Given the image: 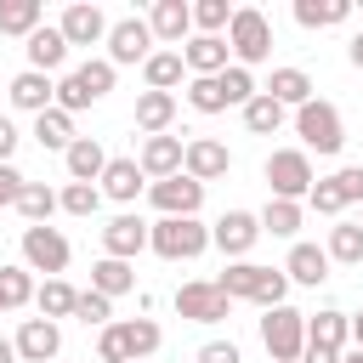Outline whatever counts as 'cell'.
I'll return each mask as SVG.
<instances>
[{
	"instance_id": "f35d334b",
	"label": "cell",
	"mask_w": 363,
	"mask_h": 363,
	"mask_svg": "<svg viewBox=\"0 0 363 363\" xmlns=\"http://www.w3.org/2000/svg\"><path fill=\"white\" fill-rule=\"evenodd\" d=\"M187 108H193V113H227L221 74H210V79H187Z\"/></svg>"
},
{
	"instance_id": "f1b7e54d",
	"label": "cell",
	"mask_w": 363,
	"mask_h": 363,
	"mask_svg": "<svg viewBox=\"0 0 363 363\" xmlns=\"http://www.w3.org/2000/svg\"><path fill=\"white\" fill-rule=\"evenodd\" d=\"M91 289H96V295H108V301L130 295V289H136V272H130V261H113V255H102V261L91 267Z\"/></svg>"
},
{
	"instance_id": "816d5d0a",
	"label": "cell",
	"mask_w": 363,
	"mask_h": 363,
	"mask_svg": "<svg viewBox=\"0 0 363 363\" xmlns=\"http://www.w3.org/2000/svg\"><path fill=\"white\" fill-rule=\"evenodd\" d=\"M346 57H352V68L363 74V34H352V45H346Z\"/></svg>"
},
{
	"instance_id": "8d00e7d4",
	"label": "cell",
	"mask_w": 363,
	"mask_h": 363,
	"mask_svg": "<svg viewBox=\"0 0 363 363\" xmlns=\"http://www.w3.org/2000/svg\"><path fill=\"white\" fill-rule=\"evenodd\" d=\"M17 210H23V221H28V227H45V221L57 216V193H51L45 182H28V187H23V199H17Z\"/></svg>"
},
{
	"instance_id": "30bf717a",
	"label": "cell",
	"mask_w": 363,
	"mask_h": 363,
	"mask_svg": "<svg viewBox=\"0 0 363 363\" xmlns=\"http://www.w3.org/2000/svg\"><path fill=\"white\" fill-rule=\"evenodd\" d=\"M176 312H182L187 323H221V318L233 312V301H227L210 278H193V284L176 289Z\"/></svg>"
},
{
	"instance_id": "e0dca14e",
	"label": "cell",
	"mask_w": 363,
	"mask_h": 363,
	"mask_svg": "<svg viewBox=\"0 0 363 363\" xmlns=\"http://www.w3.org/2000/svg\"><path fill=\"white\" fill-rule=\"evenodd\" d=\"M23 51H28V68H34V74H57V68L68 62V40H62L57 23H40V28L28 34Z\"/></svg>"
},
{
	"instance_id": "d6a6232c",
	"label": "cell",
	"mask_w": 363,
	"mask_h": 363,
	"mask_svg": "<svg viewBox=\"0 0 363 363\" xmlns=\"http://www.w3.org/2000/svg\"><path fill=\"white\" fill-rule=\"evenodd\" d=\"M74 301H79V289L74 284H62V278H45L40 289H34V306H40V318H74Z\"/></svg>"
},
{
	"instance_id": "5b68a950",
	"label": "cell",
	"mask_w": 363,
	"mask_h": 363,
	"mask_svg": "<svg viewBox=\"0 0 363 363\" xmlns=\"http://www.w3.org/2000/svg\"><path fill=\"white\" fill-rule=\"evenodd\" d=\"M295 136L306 142V147H318V153H340V142H346V125H340V108L335 102H301L295 108Z\"/></svg>"
},
{
	"instance_id": "4316f807",
	"label": "cell",
	"mask_w": 363,
	"mask_h": 363,
	"mask_svg": "<svg viewBox=\"0 0 363 363\" xmlns=\"http://www.w3.org/2000/svg\"><path fill=\"white\" fill-rule=\"evenodd\" d=\"M267 96H272L278 108H301V102H312V74H306V68H272Z\"/></svg>"
},
{
	"instance_id": "b9f144b4",
	"label": "cell",
	"mask_w": 363,
	"mask_h": 363,
	"mask_svg": "<svg viewBox=\"0 0 363 363\" xmlns=\"http://www.w3.org/2000/svg\"><path fill=\"white\" fill-rule=\"evenodd\" d=\"M233 23V6L227 0H193V28L199 34H221Z\"/></svg>"
},
{
	"instance_id": "6da1fadb",
	"label": "cell",
	"mask_w": 363,
	"mask_h": 363,
	"mask_svg": "<svg viewBox=\"0 0 363 363\" xmlns=\"http://www.w3.org/2000/svg\"><path fill=\"white\" fill-rule=\"evenodd\" d=\"M210 284L227 301H255V306H284V295H289L284 267H261V261H227V272Z\"/></svg>"
},
{
	"instance_id": "d6986e66",
	"label": "cell",
	"mask_w": 363,
	"mask_h": 363,
	"mask_svg": "<svg viewBox=\"0 0 363 363\" xmlns=\"http://www.w3.org/2000/svg\"><path fill=\"white\" fill-rule=\"evenodd\" d=\"M182 147H187L182 136H147V142H142V159H136V164H142V176H147V182L182 176Z\"/></svg>"
},
{
	"instance_id": "f6af8a7d",
	"label": "cell",
	"mask_w": 363,
	"mask_h": 363,
	"mask_svg": "<svg viewBox=\"0 0 363 363\" xmlns=\"http://www.w3.org/2000/svg\"><path fill=\"white\" fill-rule=\"evenodd\" d=\"M329 187L340 193V204H363V164H346L329 176Z\"/></svg>"
},
{
	"instance_id": "11a10c76",
	"label": "cell",
	"mask_w": 363,
	"mask_h": 363,
	"mask_svg": "<svg viewBox=\"0 0 363 363\" xmlns=\"http://www.w3.org/2000/svg\"><path fill=\"white\" fill-rule=\"evenodd\" d=\"M340 363H363V352H340Z\"/></svg>"
},
{
	"instance_id": "60d3db41",
	"label": "cell",
	"mask_w": 363,
	"mask_h": 363,
	"mask_svg": "<svg viewBox=\"0 0 363 363\" xmlns=\"http://www.w3.org/2000/svg\"><path fill=\"white\" fill-rule=\"evenodd\" d=\"M96 204H102V187L96 182H68L57 193V210H68V216H96Z\"/></svg>"
},
{
	"instance_id": "bcb514c9",
	"label": "cell",
	"mask_w": 363,
	"mask_h": 363,
	"mask_svg": "<svg viewBox=\"0 0 363 363\" xmlns=\"http://www.w3.org/2000/svg\"><path fill=\"white\" fill-rule=\"evenodd\" d=\"M96 363H130V352H125V340H119V323H108V329L96 335Z\"/></svg>"
},
{
	"instance_id": "44dd1931",
	"label": "cell",
	"mask_w": 363,
	"mask_h": 363,
	"mask_svg": "<svg viewBox=\"0 0 363 363\" xmlns=\"http://www.w3.org/2000/svg\"><path fill=\"white\" fill-rule=\"evenodd\" d=\"M96 182H102V199L130 204V199L142 193V182H147V176H142V164H136V159H108V170H102Z\"/></svg>"
},
{
	"instance_id": "ac0fdd59",
	"label": "cell",
	"mask_w": 363,
	"mask_h": 363,
	"mask_svg": "<svg viewBox=\"0 0 363 363\" xmlns=\"http://www.w3.org/2000/svg\"><path fill=\"white\" fill-rule=\"evenodd\" d=\"M182 68H187L193 79L221 74V68H227V40H221V34H193V40L182 45Z\"/></svg>"
},
{
	"instance_id": "ab89813d",
	"label": "cell",
	"mask_w": 363,
	"mask_h": 363,
	"mask_svg": "<svg viewBox=\"0 0 363 363\" xmlns=\"http://www.w3.org/2000/svg\"><path fill=\"white\" fill-rule=\"evenodd\" d=\"M74 79H79V91H85L91 102H102V96L113 91V62H108V57H96V62H79V68H74Z\"/></svg>"
},
{
	"instance_id": "7dc6e473",
	"label": "cell",
	"mask_w": 363,
	"mask_h": 363,
	"mask_svg": "<svg viewBox=\"0 0 363 363\" xmlns=\"http://www.w3.org/2000/svg\"><path fill=\"white\" fill-rule=\"evenodd\" d=\"M23 187H28V176H23L17 164H0V210H17Z\"/></svg>"
},
{
	"instance_id": "7402d4cb",
	"label": "cell",
	"mask_w": 363,
	"mask_h": 363,
	"mask_svg": "<svg viewBox=\"0 0 363 363\" xmlns=\"http://www.w3.org/2000/svg\"><path fill=\"white\" fill-rule=\"evenodd\" d=\"M346 340H352V318H346V312L323 306L318 318H306V346H323V352H346Z\"/></svg>"
},
{
	"instance_id": "db71d44e",
	"label": "cell",
	"mask_w": 363,
	"mask_h": 363,
	"mask_svg": "<svg viewBox=\"0 0 363 363\" xmlns=\"http://www.w3.org/2000/svg\"><path fill=\"white\" fill-rule=\"evenodd\" d=\"M352 340H357V352H363V312L352 318Z\"/></svg>"
},
{
	"instance_id": "52a82bcc",
	"label": "cell",
	"mask_w": 363,
	"mask_h": 363,
	"mask_svg": "<svg viewBox=\"0 0 363 363\" xmlns=\"http://www.w3.org/2000/svg\"><path fill=\"white\" fill-rule=\"evenodd\" d=\"M68 238L57 233V227H23V261H28V272H45V278H62V267H68Z\"/></svg>"
},
{
	"instance_id": "5bb4252c",
	"label": "cell",
	"mask_w": 363,
	"mask_h": 363,
	"mask_svg": "<svg viewBox=\"0 0 363 363\" xmlns=\"http://www.w3.org/2000/svg\"><path fill=\"white\" fill-rule=\"evenodd\" d=\"M147 28H153L159 45H182V40L193 34V6H187V0H153Z\"/></svg>"
},
{
	"instance_id": "9f6ffc18",
	"label": "cell",
	"mask_w": 363,
	"mask_h": 363,
	"mask_svg": "<svg viewBox=\"0 0 363 363\" xmlns=\"http://www.w3.org/2000/svg\"><path fill=\"white\" fill-rule=\"evenodd\" d=\"M357 227H363V221H357Z\"/></svg>"
},
{
	"instance_id": "1f68e13d",
	"label": "cell",
	"mask_w": 363,
	"mask_h": 363,
	"mask_svg": "<svg viewBox=\"0 0 363 363\" xmlns=\"http://www.w3.org/2000/svg\"><path fill=\"white\" fill-rule=\"evenodd\" d=\"M182 51H153L147 62H142V79H147V91H170L176 96V85H182Z\"/></svg>"
},
{
	"instance_id": "e575fe53",
	"label": "cell",
	"mask_w": 363,
	"mask_h": 363,
	"mask_svg": "<svg viewBox=\"0 0 363 363\" xmlns=\"http://www.w3.org/2000/svg\"><path fill=\"white\" fill-rule=\"evenodd\" d=\"M238 113H244V130H250V136H272V130L284 125V108H278L267 91H255V96H250Z\"/></svg>"
},
{
	"instance_id": "603a6c76",
	"label": "cell",
	"mask_w": 363,
	"mask_h": 363,
	"mask_svg": "<svg viewBox=\"0 0 363 363\" xmlns=\"http://www.w3.org/2000/svg\"><path fill=\"white\" fill-rule=\"evenodd\" d=\"M170 119H176V96L170 91H142L136 96V130L142 136H164Z\"/></svg>"
},
{
	"instance_id": "8fae6325",
	"label": "cell",
	"mask_w": 363,
	"mask_h": 363,
	"mask_svg": "<svg viewBox=\"0 0 363 363\" xmlns=\"http://www.w3.org/2000/svg\"><path fill=\"white\" fill-rule=\"evenodd\" d=\"M227 170H233L227 142H216V136H193V142L182 147V176H193V182H216V176H227Z\"/></svg>"
},
{
	"instance_id": "f907efd6",
	"label": "cell",
	"mask_w": 363,
	"mask_h": 363,
	"mask_svg": "<svg viewBox=\"0 0 363 363\" xmlns=\"http://www.w3.org/2000/svg\"><path fill=\"white\" fill-rule=\"evenodd\" d=\"M301 363H340V352H323V346H306Z\"/></svg>"
},
{
	"instance_id": "74e56055",
	"label": "cell",
	"mask_w": 363,
	"mask_h": 363,
	"mask_svg": "<svg viewBox=\"0 0 363 363\" xmlns=\"http://www.w3.org/2000/svg\"><path fill=\"white\" fill-rule=\"evenodd\" d=\"M34 301V278L28 267H0V312H17Z\"/></svg>"
},
{
	"instance_id": "f5cc1de1",
	"label": "cell",
	"mask_w": 363,
	"mask_h": 363,
	"mask_svg": "<svg viewBox=\"0 0 363 363\" xmlns=\"http://www.w3.org/2000/svg\"><path fill=\"white\" fill-rule=\"evenodd\" d=\"M0 363H17V346L11 340H0Z\"/></svg>"
},
{
	"instance_id": "d590c367",
	"label": "cell",
	"mask_w": 363,
	"mask_h": 363,
	"mask_svg": "<svg viewBox=\"0 0 363 363\" xmlns=\"http://www.w3.org/2000/svg\"><path fill=\"white\" fill-rule=\"evenodd\" d=\"M301 216H306L301 204H289V199H267V210H261L255 221H261V233H272V238H295V233H301Z\"/></svg>"
},
{
	"instance_id": "7c38bea8",
	"label": "cell",
	"mask_w": 363,
	"mask_h": 363,
	"mask_svg": "<svg viewBox=\"0 0 363 363\" xmlns=\"http://www.w3.org/2000/svg\"><path fill=\"white\" fill-rule=\"evenodd\" d=\"M147 199H153L159 216H199V204H204V182H193V176H164V182L147 187Z\"/></svg>"
},
{
	"instance_id": "8992f818",
	"label": "cell",
	"mask_w": 363,
	"mask_h": 363,
	"mask_svg": "<svg viewBox=\"0 0 363 363\" xmlns=\"http://www.w3.org/2000/svg\"><path fill=\"white\" fill-rule=\"evenodd\" d=\"M312 159H306V147H278L272 159H267V187H272V199H289V204H301L306 193H312Z\"/></svg>"
},
{
	"instance_id": "4dcf8cb0",
	"label": "cell",
	"mask_w": 363,
	"mask_h": 363,
	"mask_svg": "<svg viewBox=\"0 0 363 363\" xmlns=\"http://www.w3.org/2000/svg\"><path fill=\"white\" fill-rule=\"evenodd\" d=\"M323 255H329V261H340V267H363V227H357V221H335V227H329Z\"/></svg>"
},
{
	"instance_id": "836d02e7",
	"label": "cell",
	"mask_w": 363,
	"mask_h": 363,
	"mask_svg": "<svg viewBox=\"0 0 363 363\" xmlns=\"http://www.w3.org/2000/svg\"><path fill=\"white\" fill-rule=\"evenodd\" d=\"M346 17H352L346 0H295V23H301V28H335V23H346Z\"/></svg>"
},
{
	"instance_id": "277c9868",
	"label": "cell",
	"mask_w": 363,
	"mask_h": 363,
	"mask_svg": "<svg viewBox=\"0 0 363 363\" xmlns=\"http://www.w3.org/2000/svg\"><path fill=\"white\" fill-rule=\"evenodd\" d=\"M261 346H267L272 363H301V352H306V312H295V306H267V318H261Z\"/></svg>"
},
{
	"instance_id": "7a4b0ae2",
	"label": "cell",
	"mask_w": 363,
	"mask_h": 363,
	"mask_svg": "<svg viewBox=\"0 0 363 363\" xmlns=\"http://www.w3.org/2000/svg\"><path fill=\"white\" fill-rule=\"evenodd\" d=\"M147 250H153L159 261H193V255L210 250V227H204L199 216H159V221L147 227Z\"/></svg>"
},
{
	"instance_id": "9a60e30c",
	"label": "cell",
	"mask_w": 363,
	"mask_h": 363,
	"mask_svg": "<svg viewBox=\"0 0 363 363\" xmlns=\"http://www.w3.org/2000/svg\"><path fill=\"white\" fill-rule=\"evenodd\" d=\"M57 28H62L68 45H96V40H108V17H102V6H91V0L68 6V11L57 17Z\"/></svg>"
},
{
	"instance_id": "4fadbf2b",
	"label": "cell",
	"mask_w": 363,
	"mask_h": 363,
	"mask_svg": "<svg viewBox=\"0 0 363 363\" xmlns=\"http://www.w3.org/2000/svg\"><path fill=\"white\" fill-rule=\"evenodd\" d=\"M17 357L23 363H51L57 352H62V329L51 323V318H23V329H17Z\"/></svg>"
},
{
	"instance_id": "ffe728a7",
	"label": "cell",
	"mask_w": 363,
	"mask_h": 363,
	"mask_svg": "<svg viewBox=\"0 0 363 363\" xmlns=\"http://www.w3.org/2000/svg\"><path fill=\"white\" fill-rule=\"evenodd\" d=\"M51 102H57V79H51V74L23 68V74L11 79V108H23V113H45Z\"/></svg>"
},
{
	"instance_id": "681fc988",
	"label": "cell",
	"mask_w": 363,
	"mask_h": 363,
	"mask_svg": "<svg viewBox=\"0 0 363 363\" xmlns=\"http://www.w3.org/2000/svg\"><path fill=\"white\" fill-rule=\"evenodd\" d=\"M11 153H17V125L0 113V164H11Z\"/></svg>"
},
{
	"instance_id": "f546056e",
	"label": "cell",
	"mask_w": 363,
	"mask_h": 363,
	"mask_svg": "<svg viewBox=\"0 0 363 363\" xmlns=\"http://www.w3.org/2000/svg\"><path fill=\"white\" fill-rule=\"evenodd\" d=\"M40 23H45V6H40V0H0V34L28 40Z\"/></svg>"
},
{
	"instance_id": "3957f363",
	"label": "cell",
	"mask_w": 363,
	"mask_h": 363,
	"mask_svg": "<svg viewBox=\"0 0 363 363\" xmlns=\"http://www.w3.org/2000/svg\"><path fill=\"white\" fill-rule=\"evenodd\" d=\"M227 51L238 57V68H255L272 57V23L267 11L255 6H233V23H227Z\"/></svg>"
},
{
	"instance_id": "ee69618b",
	"label": "cell",
	"mask_w": 363,
	"mask_h": 363,
	"mask_svg": "<svg viewBox=\"0 0 363 363\" xmlns=\"http://www.w3.org/2000/svg\"><path fill=\"white\" fill-rule=\"evenodd\" d=\"M221 91H227V108H244V102L255 96V79H250V68L227 62V68H221Z\"/></svg>"
},
{
	"instance_id": "9c48e42d",
	"label": "cell",
	"mask_w": 363,
	"mask_h": 363,
	"mask_svg": "<svg viewBox=\"0 0 363 363\" xmlns=\"http://www.w3.org/2000/svg\"><path fill=\"white\" fill-rule=\"evenodd\" d=\"M255 238H261V221L250 216V210H227L216 227H210V244L227 255V261H250V250H255Z\"/></svg>"
},
{
	"instance_id": "c3c4849f",
	"label": "cell",
	"mask_w": 363,
	"mask_h": 363,
	"mask_svg": "<svg viewBox=\"0 0 363 363\" xmlns=\"http://www.w3.org/2000/svg\"><path fill=\"white\" fill-rule=\"evenodd\" d=\"M199 363H244V357H238L233 340H204V346H199Z\"/></svg>"
},
{
	"instance_id": "484cf974",
	"label": "cell",
	"mask_w": 363,
	"mask_h": 363,
	"mask_svg": "<svg viewBox=\"0 0 363 363\" xmlns=\"http://www.w3.org/2000/svg\"><path fill=\"white\" fill-rule=\"evenodd\" d=\"M119 340H125L130 363H147V357L164 346V329H159L153 318H125V323H119Z\"/></svg>"
},
{
	"instance_id": "7bdbcfd3",
	"label": "cell",
	"mask_w": 363,
	"mask_h": 363,
	"mask_svg": "<svg viewBox=\"0 0 363 363\" xmlns=\"http://www.w3.org/2000/svg\"><path fill=\"white\" fill-rule=\"evenodd\" d=\"M74 318H79V323H96V329H108V323H113V301H108V295H96V289H79V301H74Z\"/></svg>"
},
{
	"instance_id": "2e32d148",
	"label": "cell",
	"mask_w": 363,
	"mask_h": 363,
	"mask_svg": "<svg viewBox=\"0 0 363 363\" xmlns=\"http://www.w3.org/2000/svg\"><path fill=\"white\" fill-rule=\"evenodd\" d=\"M147 250V221H136V216H113L108 227H102V255H113V261H136Z\"/></svg>"
},
{
	"instance_id": "ba28073f",
	"label": "cell",
	"mask_w": 363,
	"mask_h": 363,
	"mask_svg": "<svg viewBox=\"0 0 363 363\" xmlns=\"http://www.w3.org/2000/svg\"><path fill=\"white\" fill-rule=\"evenodd\" d=\"M147 57H153V28H147V17H119V23H108V62H113V68L147 62Z\"/></svg>"
},
{
	"instance_id": "d4e9b609",
	"label": "cell",
	"mask_w": 363,
	"mask_h": 363,
	"mask_svg": "<svg viewBox=\"0 0 363 363\" xmlns=\"http://www.w3.org/2000/svg\"><path fill=\"white\" fill-rule=\"evenodd\" d=\"M284 278H289V284L318 289V284L329 278V255H323L318 244H295V250H289V261H284Z\"/></svg>"
},
{
	"instance_id": "83f0119b",
	"label": "cell",
	"mask_w": 363,
	"mask_h": 363,
	"mask_svg": "<svg viewBox=\"0 0 363 363\" xmlns=\"http://www.w3.org/2000/svg\"><path fill=\"white\" fill-rule=\"evenodd\" d=\"M34 142L51 147V153H68V147H74V113H62V108L34 113Z\"/></svg>"
},
{
	"instance_id": "cb8c5ba5",
	"label": "cell",
	"mask_w": 363,
	"mask_h": 363,
	"mask_svg": "<svg viewBox=\"0 0 363 363\" xmlns=\"http://www.w3.org/2000/svg\"><path fill=\"white\" fill-rule=\"evenodd\" d=\"M62 164H68V182H96L108 170V153H102L96 136H74V147L62 153Z\"/></svg>"
}]
</instances>
